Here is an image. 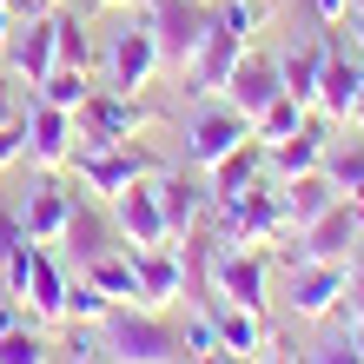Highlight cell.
Here are the masks:
<instances>
[{
	"mask_svg": "<svg viewBox=\"0 0 364 364\" xmlns=\"http://www.w3.org/2000/svg\"><path fill=\"white\" fill-rule=\"evenodd\" d=\"M60 245L80 259V272H87L93 259H106V252H119V232H113V219H106L100 205H87V199H73V212H67V232H60Z\"/></svg>",
	"mask_w": 364,
	"mask_h": 364,
	"instance_id": "obj_22",
	"label": "cell"
},
{
	"mask_svg": "<svg viewBox=\"0 0 364 364\" xmlns=\"http://www.w3.org/2000/svg\"><path fill=\"white\" fill-rule=\"evenodd\" d=\"M0 73L27 80V87H40V80L53 73V14H27L7 40H0Z\"/></svg>",
	"mask_w": 364,
	"mask_h": 364,
	"instance_id": "obj_10",
	"label": "cell"
},
{
	"mask_svg": "<svg viewBox=\"0 0 364 364\" xmlns=\"http://www.w3.org/2000/svg\"><path fill=\"white\" fill-rule=\"evenodd\" d=\"M93 331H100L106 364H179L186 358V331L173 318H159L153 305H113Z\"/></svg>",
	"mask_w": 364,
	"mask_h": 364,
	"instance_id": "obj_1",
	"label": "cell"
},
{
	"mask_svg": "<svg viewBox=\"0 0 364 364\" xmlns=\"http://www.w3.org/2000/svg\"><path fill=\"white\" fill-rule=\"evenodd\" d=\"M53 67H87L93 73V33H87V20H80L67 0L53 7Z\"/></svg>",
	"mask_w": 364,
	"mask_h": 364,
	"instance_id": "obj_26",
	"label": "cell"
},
{
	"mask_svg": "<svg viewBox=\"0 0 364 364\" xmlns=\"http://www.w3.org/2000/svg\"><path fill=\"white\" fill-rule=\"evenodd\" d=\"M0 364H53V345L40 325H14L0 331Z\"/></svg>",
	"mask_w": 364,
	"mask_h": 364,
	"instance_id": "obj_30",
	"label": "cell"
},
{
	"mask_svg": "<svg viewBox=\"0 0 364 364\" xmlns=\"http://www.w3.org/2000/svg\"><path fill=\"white\" fill-rule=\"evenodd\" d=\"M7 119H20V100H14V87H7V73H0V126Z\"/></svg>",
	"mask_w": 364,
	"mask_h": 364,
	"instance_id": "obj_40",
	"label": "cell"
},
{
	"mask_svg": "<svg viewBox=\"0 0 364 364\" xmlns=\"http://www.w3.org/2000/svg\"><path fill=\"white\" fill-rule=\"evenodd\" d=\"M325 179H331L338 192L364 186V139H351V146H325Z\"/></svg>",
	"mask_w": 364,
	"mask_h": 364,
	"instance_id": "obj_32",
	"label": "cell"
},
{
	"mask_svg": "<svg viewBox=\"0 0 364 364\" xmlns=\"http://www.w3.org/2000/svg\"><path fill=\"white\" fill-rule=\"evenodd\" d=\"M345 311H351V325H364V252H351V265H345Z\"/></svg>",
	"mask_w": 364,
	"mask_h": 364,
	"instance_id": "obj_37",
	"label": "cell"
},
{
	"mask_svg": "<svg viewBox=\"0 0 364 364\" xmlns=\"http://www.w3.org/2000/svg\"><path fill=\"white\" fill-rule=\"evenodd\" d=\"M73 364H100V358H93V351H87V345H80V358H73Z\"/></svg>",
	"mask_w": 364,
	"mask_h": 364,
	"instance_id": "obj_49",
	"label": "cell"
},
{
	"mask_svg": "<svg viewBox=\"0 0 364 364\" xmlns=\"http://www.w3.org/2000/svg\"><path fill=\"white\" fill-rule=\"evenodd\" d=\"M67 159H73V113H67V106L33 100L27 106V166L53 173V166H67Z\"/></svg>",
	"mask_w": 364,
	"mask_h": 364,
	"instance_id": "obj_16",
	"label": "cell"
},
{
	"mask_svg": "<svg viewBox=\"0 0 364 364\" xmlns=\"http://www.w3.org/2000/svg\"><path fill=\"white\" fill-rule=\"evenodd\" d=\"M27 239V232H20V199L14 192H0V265H7V252Z\"/></svg>",
	"mask_w": 364,
	"mask_h": 364,
	"instance_id": "obj_36",
	"label": "cell"
},
{
	"mask_svg": "<svg viewBox=\"0 0 364 364\" xmlns=\"http://www.w3.org/2000/svg\"><path fill=\"white\" fill-rule=\"evenodd\" d=\"M259 173H265V146H259V139H239V146H232V153L205 173L212 205H225V199H239L245 186H259Z\"/></svg>",
	"mask_w": 364,
	"mask_h": 364,
	"instance_id": "obj_24",
	"label": "cell"
},
{
	"mask_svg": "<svg viewBox=\"0 0 364 364\" xmlns=\"http://www.w3.org/2000/svg\"><path fill=\"white\" fill-rule=\"evenodd\" d=\"M245 40H232L219 20H212V33L199 40V53L186 60V93H219L225 87V73H232V60H239Z\"/></svg>",
	"mask_w": 364,
	"mask_h": 364,
	"instance_id": "obj_23",
	"label": "cell"
},
{
	"mask_svg": "<svg viewBox=\"0 0 364 364\" xmlns=\"http://www.w3.org/2000/svg\"><path fill=\"white\" fill-rule=\"evenodd\" d=\"M305 113H311V106H298L291 93H278V100L265 106V113L252 119V139H259V146H278V139H291L298 126H305Z\"/></svg>",
	"mask_w": 364,
	"mask_h": 364,
	"instance_id": "obj_29",
	"label": "cell"
},
{
	"mask_svg": "<svg viewBox=\"0 0 364 364\" xmlns=\"http://www.w3.org/2000/svg\"><path fill=\"white\" fill-rule=\"evenodd\" d=\"M67 285L73 278L53 265V252L47 245H33V259H27V311H33V325H60V318H67Z\"/></svg>",
	"mask_w": 364,
	"mask_h": 364,
	"instance_id": "obj_19",
	"label": "cell"
},
{
	"mask_svg": "<svg viewBox=\"0 0 364 364\" xmlns=\"http://www.w3.org/2000/svg\"><path fill=\"white\" fill-rule=\"evenodd\" d=\"M351 126H358V133H364V87H358V100H351V113H345Z\"/></svg>",
	"mask_w": 364,
	"mask_h": 364,
	"instance_id": "obj_44",
	"label": "cell"
},
{
	"mask_svg": "<svg viewBox=\"0 0 364 364\" xmlns=\"http://www.w3.org/2000/svg\"><path fill=\"white\" fill-rule=\"evenodd\" d=\"M67 166L80 173V186H87L93 199H113V192H126V186H139V179L159 173V159L146 153L139 139H119V146H73Z\"/></svg>",
	"mask_w": 364,
	"mask_h": 364,
	"instance_id": "obj_4",
	"label": "cell"
},
{
	"mask_svg": "<svg viewBox=\"0 0 364 364\" xmlns=\"http://www.w3.org/2000/svg\"><path fill=\"white\" fill-rule=\"evenodd\" d=\"M27 318H33V311L20 305L14 291H0V331H14V325H27Z\"/></svg>",
	"mask_w": 364,
	"mask_h": 364,
	"instance_id": "obj_39",
	"label": "cell"
},
{
	"mask_svg": "<svg viewBox=\"0 0 364 364\" xmlns=\"http://www.w3.org/2000/svg\"><path fill=\"white\" fill-rule=\"evenodd\" d=\"M212 278H219V298H232V305L245 311H265V252L259 245H219V259H212Z\"/></svg>",
	"mask_w": 364,
	"mask_h": 364,
	"instance_id": "obj_12",
	"label": "cell"
},
{
	"mask_svg": "<svg viewBox=\"0 0 364 364\" xmlns=\"http://www.w3.org/2000/svg\"><path fill=\"white\" fill-rule=\"evenodd\" d=\"M358 87H364V60H358V53H345V47L325 33V67H318V100H311V113H325V119L338 126V119L351 113Z\"/></svg>",
	"mask_w": 364,
	"mask_h": 364,
	"instance_id": "obj_15",
	"label": "cell"
},
{
	"mask_svg": "<svg viewBox=\"0 0 364 364\" xmlns=\"http://www.w3.org/2000/svg\"><path fill=\"white\" fill-rule=\"evenodd\" d=\"M305 364H364V351L351 345V331H331V338H318L305 351Z\"/></svg>",
	"mask_w": 364,
	"mask_h": 364,
	"instance_id": "obj_34",
	"label": "cell"
},
{
	"mask_svg": "<svg viewBox=\"0 0 364 364\" xmlns=\"http://www.w3.org/2000/svg\"><path fill=\"white\" fill-rule=\"evenodd\" d=\"M351 345H358V351H364V325H351Z\"/></svg>",
	"mask_w": 364,
	"mask_h": 364,
	"instance_id": "obj_50",
	"label": "cell"
},
{
	"mask_svg": "<svg viewBox=\"0 0 364 364\" xmlns=\"http://www.w3.org/2000/svg\"><path fill=\"white\" fill-rule=\"evenodd\" d=\"M146 27L159 40V67L186 73V60L199 53V40L212 33V0H146Z\"/></svg>",
	"mask_w": 364,
	"mask_h": 364,
	"instance_id": "obj_5",
	"label": "cell"
},
{
	"mask_svg": "<svg viewBox=\"0 0 364 364\" xmlns=\"http://www.w3.org/2000/svg\"><path fill=\"white\" fill-rule=\"evenodd\" d=\"M199 364H245V358H232V351H212V358H199Z\"/></svg>",
	"mask_w": 364,
	"mask_h": 364,
	"instance_id": "obj_46",
	"label": "cell"
},
{
	"mask_svg": "<svg viewBox=\"0 0 364 364\" xmlns=\"http://www.w3.org/2000/svg\"><path fill=\"white\" fill-rule=\"evenodd\" d=\"M153 192H159V212H166V232H173V245L205 219V212H212V192L199 186V173H192V166H159V173H153Z\"/></svg>",
	"mask_w": 364,
	"mask_h": 364,
	"instance_id": "obj_11",
	"label": "cell"
},
{
	"mask_svg": "<svg viewBox=\"0 0 364 364\" xmlns=\"http://www.w3.org/2000/svg\"><path fill=\"white\" fill-rule=\"evenodd\" d=\"M265 364H291V351L285 345H265Z\"/></svg>",
	"mask_w": 364,
	"mask_h": 364,
	"instance_id": "obj_45",
	"label": "cell"
},
{
	"mask_svg": "<svg viewBox=\"0 0 364 364\" xmlns=\"http://www.w3.org/2000/svg\"><path fill=\"white\" fill-rule=\"evenodd\" d=\"M205 219L219 232V245H272V239H285V199H278V186H245L239 199L212 205Z\"/></svg>",
	"mask_w": 364,
	"mask_h": 364,
	"instance_id": "obj_3",
	"label": "cell"
},
{
	"mask_svg": "<svg viewBox=\"0 0 364 364\" xmlns=\"http://www.w3.org/2000/svg\"><path fill=\"white\" fill-rule=\"evenodd\" d=\"M325 146H331V119L325 113H305V126H298L291 139H278V146H265V166L278 179H298V173H318L325 166Z\"/></svg>",
	"mask_w": 364,
	"mask_h": 364,
	"instance_id": "obj_17",
	"label": "cell"
},
{
	"mask_svg": "<svg viewBox=\"0 0 364 364\" xmlns=\"http://www.w3.org/2000/svg\"><path fill=\"white\" fill-rule=\"evenodd\" d=\"M159 113L139 106V93H113V87H93L87 100L73 106V146H119V139H139L153 133Z\"/></svg>",
	"mask_w": 364,
	"mask_h": 364,
	"instance_id": "obj_2",
	"label": "cell"
},
{
	"mask_svg": "<svg viewBox=\"0 0 364 364\" xmlns=\"http://www.w3.org/2000/svg\"><path fill=\"white\" fill-rule=\"evenodd\" d=\"M311 7H318V20H345V14H351V0H311Z\"/></svg>",
	"mask_w": 364,
	"mask_h": 364,
	"instance_id": "obj_41",
	"label": "cell"
},
{
	"mask_svg": "<svg viewBox=\"0 0 364 364\" xmlns=\"http://www.w3.org/2000/svg\"><path fill=\"white\" fill-rule=\"evenodd\" d=\"M278 93H285V73H278V60H272V53H245V47H239V60H232V73H225L219 100H225L239 119H259Z\"/></svg>",
	"mask_w": 364,
	"mask_h": 364,
	"instance_id": "obj_8",
	"label": "cell"
},
{
	"mask_svg": "<svg viewBox=\"0 0 364 364\" xmlns=\"http://www.w3.org/2000/svg\"><path fill=\"white\" fill-rule=\"evenodd\" d=\"M93 7H139V0H93Z\"/></svg>",
	"mask_w": 364,
	"mask_h": 364,
	"instance_id": "obj_48",
	"label": "cell"
},
{
	"mask_svg": "<svg viewBox=\"0 0 364 364\" xmlns=\"http://www.w3.org/2000/svg\"><path fill=\"white\" fill-rule=\"evenodd\" d=\"M87 93H93L87 67H53L47 80H40V100H47V106H67V113H73V106L87 100Z\"/></svg>",
	"mask_w": 364,
	"mask_h": 364,
	"instance_id": "obj_31",
	"label": "cell"
},
{
	"mask_svg": "<svg viewBox=\"0 0 364 364\" xmlns=\"http://www.w3.org/2000/svg\"><path fill=\"white\" fill-rule=\"evenodd\" d=\"M113 232L126 252H153V245H173V232H166V212H159V192L153 179L113 192Z\"/></svg>",
	"mask_w": 364,
	"mask_h": 364,
	"instance_id": "obj_9",
	"label": "cell"
},
{
	"mask_svg": "<svg viewBox=\"0 0 364 364\" xmlns=\"http://www.w3.org/2000/svg\"><path fill=\"white\" fill-rule=\"evenodd\" d=\"M285 305L291 318H331L338 305H345V265L331 259H311V265H291V285H285Z\"/></svg>",
	"mask_w": 364,
	"mask_h": 364,
	"instance_id": "obj_13",
	"label": "cell"
},
{
	"mask_svg": "<svg viewBox=\"0 0 364 364\" xmlns=\"http://www.w3.org/2000/svg\"><path fill=\"white\" fill-rule=\"evenodd\" d=\"M67 212H73V192L53 186V179H33L27 199H20V232H27L33 245H60V232H67Z\"/></svg>",
	"mask_w": 364,
	"mask_h": 364,
	"instance_id": "obj_18",
	"label": "cell"
},
{
	"mask_svg": "<svg viewBox=\"0 0 364 364\" xmlns=\"http://www.w3.org/2000/svg\"><path fill=\"white\" fill-rule=\"evenodd\" d=\"M364 245V225H358V212L338 199V205H325L318 219L298 232V245L285 252V265H311V259H331V265H351V252Z\"/></svg>",
	"mask_w": 364,
	"mask_h": 364,
	"instance_id": "obj_7",
	"label": "cell"
},
{
	"mask_svg": "<svg viewBox=\"0 0 364 364\" xmlns=\"http://www.w3.org/2000/svg\"><path fill=\"white\" fill-rule=\"evenodd\" d=\"M14 27H20V14H14V0H0V40H7Z\"/></svg>",
	"mask_w": 364,
	"mask_h": 364,
	"instance_id": "obj_42",
	"label": "cell"
},
{
	"mask_svg": "<svg viewBox=\"0 0 364 364\" xmlns=\"http://www.w3.org/2000/svg\"><path fill=\"white\" fill-rule=\"evenodd\" d=\"M133 285H139V305H173L186 291V265H179V245H153V252H133Z\"/></svg>",
	"mask_w": 364,
	"mask_h": 364,
	"instance_id": "obj_20",
	"label": "cell"
},
{
	"mask_svg": "<svg viewBox=\"0 0 364 364\" xmlns=\"http://www.w3.org/2000/svg\"><path fill=\"white\" fill-rule=\"evenodd\" d=\"M345 205L358 212V225H364V186H351V192H345Z\"/></svg>",
	"mask_w": 364,
	"mask_h": 364,
	"instance_id": "obj_43",
	"label": "cell"
},
{
	"mask_svg": "<svg viewBox=\"0 0 364 364\" xmlns=\"http://www.w3.org/2000/svg\"><path fill=\"white\" fill-rule=\"evenodd\" d=\"M351 20H364V0H351Z\"/></svg>",
	"mask_w": 364,
	"mask_h": 364,
	"instance_id": "obj_51",
	"label": "cell"
},
{
	"mask_svg": "<svg viewBox=\"0 0 364 364\" xmlns=\"http://www.w3.org/2000/svg\"><path fill=\"white\" fill-rule=\"evenodd\" d=\"M106 311H113V298L93 291L87 278H73V285H67V318H73V325H100Z\"/></svg>",
	"mask_w": 364,
	"mask_h": 364,
	"instance_id": "obj_33",
	"label": "cell"
},
{
	"mask_svg": "<svg viewBox=\"0 0 364 364\" xmlns=\"http://www.w3.org/2000/svg\"><path fill=\"white\" fill-rule=\"evenodd\" d=\"M351 27H358V33H351V40H358V60H364V20H351Z\"/></svg>",
	"mask_w": 364,
	"mask_h": 364,
	"instance_id": "obj_47",
	"label": "cell"
},
{
	"mask_svg": "<svg viewBox=\"0 0 364 364\" xmlns=\"http://www.w3.org/2000/svg\"><path fill=\"white\" fill-rule=\"evenodd\" d=\"M205 318H212V331H219V345H225L232 358H245V364L272 345L265 311H245V305H232V298H219V305H205Z\"/></svg>",
	"mask_w": 364,
	"mask_h": 364,
	"instance_id": "obj_21",
	"label": "cell"
},
{
	"mask_svg": "<svg viewBox=\"0 0 364 364\" xmlns=\"http://www.w3.org/2000/svg\"><path fill=\"white\" fill-rule=\"evenodd\" d=\"M278 199H285V232H305L325 205H338V186L325 179V166L318 173H298V179H278Z\"/></svg>",
	"mask_w": 364,
	"mask_h": 364,
	"instance_id": "obj_25",
	"label": "cell"
},
{
	"mask_svg": "<svg viewBox=\"0 0 364 364\" xmlns=\"http://www.w3.org/2000/svg\"><path fill=\"white\" fill-rule=\"evenodd\" d=\"M80 278H87L93 291H106L113 305H139V285H133V252H126V245H119V252H106V259H93Z\"/></svg>",
	"mask_w": 364,
	"mask_h": 364,
	"instance_id": "obj_28",
	"label": "cell"
},
{
	"mask_svg": "<svg viewBox=\"0 0 364 364\" xmlns=\"http://www.w3.org/2000/svg\"><path fill=\"white\" fill-rule=\"evenodd\" d=\"M100 73H106L100 87H113V93H146V87H153V73H159V40H153V27H146V20H126V27L106 40V67Z\"/></svg>",
	"mask_w": 364,
	"mask_h": 364,
	"instance_id": "obj_6",
	"label": "cell"
},
{
	"mask_svg": "<svg viewBox=\"0 0 364 364\" xmlns=\"http://www.w3.org/2000/svg\"><path fill=\"white\" fill-rule=\"evenodd\" d=\"M318 67H325V33L305 40V47H291L285 60H278V73H285V93H291L298 106H311V100H318Z\"/></svg>",
	"mask_w": 364,
	"mask_h": 364,
	"instance_id": "obj_27",
	"label": "cell"
},
{
	"mask_svg": "<svg viewBox=\"0 0 364 364\" xmlns=\"http://www.w3.org/2000/svg\"><path fill=\"white\" fill-rule=\"evenodd\" d=\"M239 139H252V119H239L232 106H212V113H199L186 126V166L192 173H212Z\"/></svg>",
	"mask_w": 364,
	"mask_h": 364,
	"instance_id": "obj_14",
	"label": "cell"
},
{
	"mask_svg": "<svg viewBox=\"0 0 364 364\" xmlns=\"http://www.w3.org/2000/svg\"><path fill=\"white\" fill-rule=\"evenodd\" d=\"M14 159H27V113H20V119H7V126H0V173H7V166Z\"/></svg>",
	"mask_w": 364,
	"mask_h": 364,
	"instance_id": "obj_38",
	"label": "cell"
},
{
	"mask_svg": "<svg viewBox=\"0 0 364 364\" xmlns=\"http://www.w3.org/2000/svg\"><path fill=\"white\" fill-rule=\"evenodd\" d=\"M186 351H192V358H212V351H225V345H219V331H212V318H205V311H192V318H186Z\"/></svg>",
	"mask_w": 364,
	"mask_h": 364,
	"instance_id": "obj_35",
	"label": "cell"
}]
</instances>
